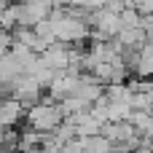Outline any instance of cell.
I'll return each mask as SVG.
<instances>
[{
	"label": "cell",
	"instance_id": "1",
	"mask_svg": "<svg viewBox=\"0 0 153 153\" xmlns=\"http://www.w3.org/2000/svg\"><path fill=\"white\" fill-rule=\"evenodd\" d=\"M65 121L59 102H35L32 108H27V124L35 126L38 132H51Z\"/></svg>",
	"mask_w": 153,
	"mask_h": 153
},
{
	"label": "cell",
	"instance_id": "2",
	"mask_svg": "<svg viewBox=\"0 0 153 153\" xmlns=\"http://www.w3.org/2000/svg\"><path fill=\"white\" fill-rule=\"evenodd\" d=\"M46 86L32 75V73H22V75H16L13 81H11V97H16L24 108H32L35 102H40L43 97H40V91H43Z\"/></svg>",
	"mask_w": 153,
	"mask_h": 153
},
{
	"label": "cell",
	"instance_id": "3",
	"mask_svg": "<svg viewBox=\"0 0 153 153\" xmlns=\"http://www.w3.org/2000/svg\"><path fill=\"white\" fill-rule=\"evenodd\" d=\"M70 48H73V43H67V40H54L40 56H43L54 70L67 73V67H70Z\"/></svg>",
	"mask_w": 153,
	"mask_h": 153
},
{
	"label": "cell",
	"instance_id": "4",
	"mask_svg": "<svg viewBox=\"0 0 153 153\" xmlns=\"http://www.w3.org/2000/svg\"><path fill=\"white\" fill-rule=\"evenodd\" d=\"M22 118H27V108L16 97L0 100V126H16Z\"/></svg>",
	"mask_w": 153,
	"mask_h": 153
},
{
	"label": "cell",
	"instance_id": "5",
	"mask_svg": "<svg viewBox=\"0 0 153 153\" xmlns=\"http://www.w3.org/2000/svg\"><path fill=\"white\" fill-rule=\"evenodd\" d=\"M105 94H108L110 102H132L134 89L129 86V81H121V83H105Z\"/></svg>",
	"mask_w": 153,
	"mask_h": 153
},
{
	"label": "cell",
	"instance_id": "6",
	"mask_svg": "<svg viewBox=\"0 0 153 153\" xmlns=\"http://www.w3.org/2000/svg\"><path fill=\"white\" fill-rule=\"evenodd\" d=\"M124 46H143L148 40V32L143 27H121V32L116 35Z\"/></svg>",
	"mask_w": 153,
	"mask_h": 153
},
{
	"label": "cell",
	"instance_id": "7",
	"mask_svg": "<svg viewBox=\"0 0 153 153\" xmlns=\"http://www.w3.org/2000/svg\"><path fill=\"white\" fill-rule=\"evenodd\" d=\"M91 105L89 102H83L78 94H70V97H65L62 102H59V110H62V116L67 118V116H73V113H78V110H89Z\"/></svg>",
	"mask_w": 153,
	"mask_h": 153
},
{
	"label": "cell",
	"instance_id": "8",
	"mask_svg": "<svg viewBox=\"0 0 153 153\" xmlns=\"http://www.w3.org/2000/svg\"><path fill=\"white\" fill-rule=\"evenodd\" d=\"M132 102H110L108 105V118L110 121H129L132 118Z\"/></svg>",
	"mask_w": 153,
	"mask_h": 153
},
{
	"label": "cell",
	"instance_id": "9",
	"mask_svg": "<svg viewBox=\"0 0 153 153\" xmlns=\"http://www.w3.org/2000/svg\"><path fill=\"white\" fill-rule=\"evenodd\" d=\"M102 124L105 121H100V118H94L91 116V110H89V116L78 124V134L81 137H91V134H102Z\"/></svg>",
	"mask_w": 153,
	"mask_h": 153
},
{
	"label": "cell",
	"instance_id": "10",
	"mask_svg": "<svg viewBox=\"0 0 153 153\" xmlns=\"http://www.w3.org/2000/svg\"><path fill=\"white\" fill-rule=\"evenodd\" d=\"M0 27H3V30H16V27H19L16 3H11L8 8H3V11H0Z\"/></svg>",
	"mask_w": 153,
	"mask_h": 153
},
{
	"label": "cell",
	"instance_id": "11",
	"mask_svg": "<svg viewBox=\"0 0 153 153\" xmlns=\"http://www.w3.org/2000/svg\"><path fill=\"white\" fill-rule=\"evenodd\" d=\"M118 16H121V27H140V19H143V13L134 5H126Z\"/></svg>",
	"mask_w": 153,
	"mask_h": 153
},
{
	"label": "cell",
	"instance_id": "12",
	"mask_svg": "<svg viewBox=\"0 0 153 153\" xmlns=\"http://www.w3.org/2000/svg\"><path fill=\"white\" fill-rule=\"evenodd\" d=\"M134 75H140V78H153V56H143V54H140V62L134 65Z\"/></svg>",
	"mask_w": 153,
	"mask_h": 153
},
{
	"label": "cell",
	"instance_id": "13",
	"mask_svg": "<svg viewBox=\"0 0 153 153\" xmlns=\"http://www.w3.org/2000/svg\"><path fill=\"white\" fill-rule=\"evenodd\" d=\"M153 113L151 110H137V108H134V110H132V118H129V121H132V124H134V126H137V129H140V132H143V129H145V124H148V118H151Z\"/></svg>",
	"mask_w": 153,
	"mask_h": 153
},
{
	"label": "cell",
	"instance_id": "14",
	"mask_svg": "<svg viewBox=\"0 0 153 153\" xmlns=\"http://www.w3.org/2000/svg\"><path fill=\"white\" fill-rule=\"evenodd\" d=\"M140 134H148V137H153V116L148 118V124H145V129H143Z\"/></svg>",
	"mask_w": 153,
	"mask_h": 153
},
{
	"label": "cell",
	"instance_id": "15",
	"mask_svg": "<svg viewBox=\"0 0 153 153\" xmlns=\"http://www.w3.org/2000/svg\"><path fill=\"white\" fill-rule=\"evenodd\" d=\"M32 3H51L54 5V0H32Z\"/></svg>",
	"mask_w": 153,
	"mask_h": 153
},
{
	"label": "cell",
	"instance_id": "16",
	"mask_svg": "<svg viewBox=\"0 0 153 153\" xmlns=\"http://www.w3.org/2000/svg\"><path fill=\"white\" fill-rule=\"evenodd\" d=\"M11 3H22V0H11Z\"/></svg>",
	"mask_w": 153,
	"mask_h": 153
}]
</instances>
